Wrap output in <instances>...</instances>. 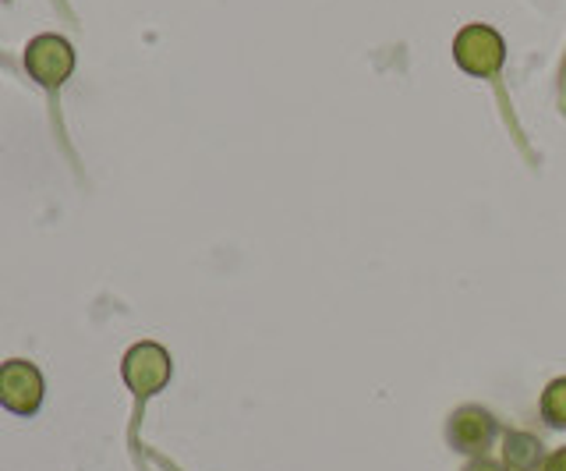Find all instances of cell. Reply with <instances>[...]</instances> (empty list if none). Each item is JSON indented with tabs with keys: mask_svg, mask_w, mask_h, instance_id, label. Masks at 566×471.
<instances>
[{
	"mask_svg": "<svg viewBox=\"0 0 566 471\" xmlns=\"http://www.w3.org/2000/svg\"><path fill=\"white\" fill-rule=\"evenodd\" d=\"M453 57L474 78H492L506 61L503 36L492 25H468L457 32L453 40Z\"/></svg>",
	"mask_w": 566,
	"mask_h": 471,
	"instance_id": "obj_2",
	"label": "cell"
},
{
	"mask_svg": "<svg viewBox=\"0 0 566 471\" xmlns=\"http://www.w3.org/2000/svg\"><path fill=\"white\" fill-rule=\"evenodd\" d=\"M503 461L510 471H535L545 464V447L538 436H531V432H506Z\"/></svg>",
	"mask_w": 566,
	"mask_h": 471,
	"instance_id": "obj_6",
	"label": "cell"
},
{
	"mask_svg": "<svg viewBox=\"0 0 566 471\" xmlns=\"http://www.w3.org/2000/svg\"><path fill=\"white\" fill-rule=\"evenodd\" d=\"M464 471H506V464H495V461H489V458H474Z\"/></svg>",
	"mask_w": 566,
	"mask_h": 471,
	"instance_id": "obj_9",
	"label": "cell"
},
{
	"mask_svg": "<svg viewBox=\"0 0 566 471\" xmlns=\"http://www.w3.org/2000/svg\"><path fill=\"white\" fill-rule=\"evenodd\" d=\"M25 72L29 78H35L43 90H61V85L75 72V50L64 36H53V32H43V36L29 40L25 46Z\"/></svg>",
	"mask_w": 566,
	"mask_h": 471,
	"instance_id": "obj_3",
	"label": "cell"
},
{
	"mask_svg": "<svg viewBox=\"0 0 566 471\" xmlns=\"http://www.w3.org/2000/svg\"><path fill=\"white\" fill-rule=\"evenodd\" d=\"M538 471H566V447H559L556 453H548Z\"/></svg>",
	"mask_w": 566,
	"mask_h": 471,
	"instance_id": "obj_8",
	"label": "cell"
},
{
	"mask_svg": "<svg viewBox=\"0 0 566 471\" xmlns=\"http://www.w3.org/2000/svg\"><path fill=\"white\" fill-rule=\"evenodd\" d=\"M120 376L138 400H146L170 383V376H174L170 352L153 344V341H142V344L128 347V355H124V362H120Z\"/></svg>",
	"mask_w": 566,
	"mask_h": 471,
	"instance_id": "obj_1",
	"label": "cell"
},
{
	"mask_svg": "<svg viewBox=\"0 0 566 471\" xmlns=\"http://www.w3.org/2000/svg\"><path fill=\"white\" fill-rule=\"evenodd\" d=\"M447 440L457 453H468V458H482V453L492 447L495 440V418L478 408V405H468V408H457L447 422Z\"/></svg>",
	"mask_w": 566,
	"mask_h": 471,
	"instance_id": "obj_5",
	"label": "cell"
},
{
	"mask_svg": "<svg viewBox=\"0 0 566 471\" xmlns=\"http://www.w3.org/2000/svg\"><path fill=\"white\" fill-rule=\"evenodd\" d=\"M542 415L553 429H566V376L553 379L542 394Z\"/></svg>",
	"mask_w": 566,
	"mask_h": 471,
	"instance_id": "obj_7",
	"label": "cell"
},
{
	"mask_svg": "<svg viewBox=\"0 0 566 471\" xmlns=\"http://www.w3.org/2000/svg\"><path fill=\"white\" fill-rule=\"evenodd\" d=\"M43 405V373L25 358L0 362V408L11 415H35Z\"/></svg>",
	"mask_w": 566,
	"mask_h": 471,
	"instance_id": "obj_4",
	"label": "cell"
}]
</instances>
